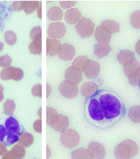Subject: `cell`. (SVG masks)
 Masks as SVG:
<instances>
[{
    "label": "cell",
    "instance_id": "obj_8",
    "mask_svg": "<svg viewBox=\"0 0 140 159\" xmlns=\"http://www.w3.org/2000/svg\"><path fill=\"white\" fill-rule=\"evenodd\" d=\"M60 91L63 96L68 98H74L78 95L79 88L77 84L70 83L68 81H64L59 87Z\"/></svg>",
    "mask_w": 140,
    "mask_h": 159
},
{
    "label": "cell",
    "instance_id": "obj_44",
    "mask_svg": "<svg viewBox=\"0 0 140 159\" xmlns=\"http://www.w3.org/2000/svg\"><path fill=\"white\" fill-rule=\"evenodd\" d=\"M135 49H136V52H137V54L140 55V40L137 43V44H136Z\"/></svg>",
    "mask_w": 140,
    "mask_h": 159
},
{
    "label": "cell",
    "instance_id": "obj_20",
    "mask_svg": "<svg viewBox=\"0 0 140 159\" xmlns=\"http://www.w3.org/2000/svg\"><path fill=\"white\" fill-rule=\"evenodd\" d=\"M120 63L123 65H126L135 60L134 53L129 50H122L117 55Z\"/></svg>",
    "mask_w": 140,
    "mask_h": 159
},
{
    "label": "cell",
    "instance_id": "obj_15",
    "mask_svg": "<svg viewBox=\"0 0 140 159\" xmlns=\"http://www.w3.org/2000/svg\"><path fill=\"white\" fill-rule=\"evenodd\" d=\"M61 43L60 40L56 39L47 38L46 40V52L50 56L57 54L61 48Z\"/></svg>",
    "mask_w": 140,
    "mask_h": 159
},
{
    "label": "cell",
    "instance_id": "obj_29",
    "mask_svg": "<svg viewBox=\"0 0 140 159\" xmlns=\"http://www.w3.org/2000/svg\"><path fill=\"white\" fill-rule=\"evenodd\" d=\"M72 158L74 159H90L92 158V157L89 153L88 150H86L85 149H78L72 152L71 154Z\"/></svg>",
    "mask_w": 140,
    "mask_h": 159
},
{
    "label": "cell",
    "instance_id": "obj_27",
    "mask_svg": "<svg viewBox=\"0 0 140 159\" xmlns=\"http://www.w3.org/2000/svg\"><path fill=\"white\" fill-rule=\"evenodd\" d=\"M40 5V4H39L38 2L25 1L23 2V9L22 10H24L27 14L32 13V12H34L35 10L37 11L38 8L39 7Z\"/></svg>",
    "mask_w": 140,
    "mask_h": 159
},
{
    "label": "cell",
    "instance_id": "obj_32",
    "mask_svg": "<svg viewBox=\"0 0 140 159\" xmlns=\"http://www.w3.org/2000/svg\"><path fill=\"white\" fill-rule=\"evenodd\" d=\"M16 109V104L13 100L8 99L4 103V112L7 115H11Z\"/></svg>",
    "mask_w": 140,
    "mask_h": 159
},
{
    "label": "cell",
    "instance_id": "obj_30",
    "mask_svg": "<svg viewBox=\"0 0 140 159\" xmlns=\"http://www.w3.org/2000/svg\"><path fill=\"white\" fill-rule=\"evenodd\" d=\"M29 52L33 54H40L42 52V42L41 40H33L29 46Z\"/></svg>",
    "mask_w": 140,
    "mask_h": 159
},
{
    "label": "cell",
    "instance_id": "obj_37",
    "mask_svg": "<svg viewBox=\"0 0 140 159\" xmlns=\"http://www.w3.org/2000/svg\"><path fill=\"white\" fill-rule=\"evenodd\" d=\"M12 59L8 55H4L0 57V67L2 68H7L11 65Z\"/></svg>",
    "mask_w": 140,
    "mask_h": 159
},
{
    "label": "cell",
    "instance_id": "obj_10",
    "mask_svg": "<svg viewBox=\"0 0 140 159\" xmlns=\"http://www.w3.org/2000/svg\"><path fill=\"white\" fill-rule=\"evenodd\" d=\"M88 152L93 158L101 159L106 156L104 147L98 142H91L88 146Z\"/></svg>",
    "mask_w": 140,
    "mask_h": 159
},
{
    "label": "cell",
    "instance_id": "obj_42",
    "mask_svg": "<svg viewBox=\"0 0 140 159\" xmlns=\"http://www.w3.org/2000/svg\"><path fill=\"white\" fill-rule=\"evenodd\" d=\"M7 152V149L5 148V144H4L2 142H0V156L4 155Z\"/></svg>",
    "mask_w": 140,
    "mask_h": 159
},
{
    "label": "cell",
    "instance_id": "obj_4",
    "mask_svg": "<svg viewBox=\"0 0 140 159\" xmlns=\"http://www.w3.org/2000/svg\"><path fill=\"white\" fill-rule=\"evenodd\" d=\"M124 73L129 77V82L133 86H137L140 81V64L136 60L124 66Z\"/></svg>",
    "mask_w": 140,
    "mask_h": 159
},
{
    "label": "cell",
    "instance_id": "obj_19",
    "mask_svg": "<svg viewBox=\"0 0 140 159\" xmlns=\"http://www.w3.org/2000/svg\"><path fill=\"white\" fill-rule=\"evenodd\" d=\"M110 46L106 43H98L95 46L94 54L99 58L104 57L111 52Z\"/></svg>",
    "mask_w": 140,
    "mask_h": 159
},
{
    "label": "cell",
    "instance_id": "obj_7",
    "mask_svg": "<svg viewBox=\"0 0 140 159\" xmlns=\"http://www.w3.org/2000/svg\"><path fill=\"white\" fill-rule=\"evenodd\" d=\"M0 77L4 81L11 80L20 81L24 77V71L20 68H13V67H7L2 69L0 73Z\"/></svg>",
    "mask_w": 140,
    "mask_h": 159
},
{
    "label": "cell",
    "instance_id": "obj_9",
    "mask_svg": "<svg viewBox=\"0 0 140 159\" xmlns=\"http://www.w3.org/2000/svg\"><path fill=\"white\" fill-rule=\"evenodd\" d=\"M66 33V27L62 22L51 24L48 28V34L53 39H60Z\"/></svg>",
    "mask_w": 140,
    "mask_h": 159
},
{
    "label": "cell",
    "instance_id": "obj_31",
    "mask_svg": "<svg viewBox=\"0 0 140 159\" xmlns=\"http://www.w3.org/2000/svg\"><path fill=\"white\" fill-rule=\"evenodd\" d=\"M129 117L132 120L133 123H140V107L136 106L131 108L129 113Z\"/></svg>",
    "mask_w": 140,
    "mask_h": 159
},
{
    "label": "cell",
    "instance_id": "obj_38",
    "mask_svg": "<svg viewBox=\"0 0 140 159\" xmlns=\"http://www.w3.org/2000/svg\"><path fill=\"white\" fill-rule=\"evenodd\" d=\"M32 94L34 96L42 98V86L40 84H37L34 86L32 89Z\"/></svg>",
    "mask_w": 140,
    "mask_h": 159
},
{
    "label": "cell",
    "instance_id": "obj_13",
    "mask_svg": "<svg viewBox=\"0 0 140 159\" xmlns=\"http://www.w3.org/2000/svg\"><path fill=\"white\" fill-rule=\"evenodd\" d=\"M101 70V66L98 62L93 60H89L86 67L84 69V73L88 79H93L97 77Z\"/></svg>",
    "mask_w": 140,
    "mask_h": 159
},
{
    "label": "cell",
    "instance_id": "obj_34",
    "mask_svg": "<svg viewBox=\"0 0 140 159\" xmlns=\"http://www.w3.org/2000/svg\"><path fill=\"white\" fill-rule=\"evenodd\" d=\"M131 23L133 27L136 29H140V11H137L131 14Z\"/></svg>",
    "mask_w": 140,
    "mask_h": 159
},
{
    "label": "cell",
    "instance_id": "obj_24",
    "mask_svg": "<svg viewBox=\"0 0 140 159\" xmlns=\"http://www.w3.org/2000/svg\"><path fill=\"white\" fill-rule=\"evenodd\" d=\"M101 26L104 27L107 31L110 33H117L120 32V24L115 21L111 20H106L102 22Z\"/></svg>",
    "mask_w": 140,
    "mask_h": 159
},
{
    "label": "cell",
    "instance_id": "obj_33",
    "mask_svg": "<svg viewBox=\"0 0 140 159\" xmlns=\"http://www.w3.org/2000/svg\"><path fill=\"white\" fill-rule=\"evenodd\" d=\"M5 40L9 46H13L17 40V37L14 32L7 31L5 33Z\"/></svg>",
    "mask_w": 140,
    "mask_h": 159
},
{
    "label": "cell",
    "instance_id": "obj_39",
    "mask_svg": "<svg viewBox=\"0 0 140 159\" xmlns=\"http://www.w3.org/2000/svg\"><path fill=\"white\" fill-rule=\"evenodd\" d=\"M76 3V1H60V6L63 9H70Z\"/></svg>",
    "mask_w": 140,
    "mask_h": 159
},
{
    "label": "cell",
    "instance_id": "obj_47",
    "mask_svg": "<svg viewBox=\"0 0 140 159\" xmlns=\"http://www.w3.org/2000/svg\"><path fill=\"white\" fill-rule=\"evenodd\" d=\"M3 47H4V44H3V43L0 42V52H1V51L3 49Z\"/></svg>",
    "mask_w": 140,
    "mask_h": 159
},
{
    "label": "cell",
    "instance_id": "obj_46",
    "mask_svg": "<svg viewBox=\"0 0 140 159\" xmlns=\"http://www.w3.org/2000/svg\"><path fill=\"white\" fill-rule=\"evenodd\" d=\"M47 88L48 89V92L47 93V95L48 96V95H50V91H51V89H50V86H49V84H47ZM47 91H48V89H47Z\"/></svg>",
    "mask_w": 140,
    "mask_h": 159
},
{
    "label": "cell",
    "instance_id": "obj_2",
    "mask_svg": "<svg viewBox=\"0 0 140 159\" xmlns=\"http://www.w3.org/2000/svg\"><path fill=\"white\" fill-rule=\"evenodd\" d=\"M138 152V146L132 140H125L116 147L115 155L117 158L129 159L133 158Z\"/></svg>",
    "mask_w": 140,
    "mask_h": 159
},
{
    "label": "cell",
    "instance_id": "obj_36",
    "mask_svg": "<svg viewBox=\"0 0 140 159\" xmlns=\"http://www.w3.org/2000/svg\"><path fill=\"white\" fill-rule=\"evenodd\" d=\"M19 134H7V139L5 142V145H11V144H15L16 142L19 141Z\"/></svg>",
    "mask_w": 140,
    "mask_h": 159
},
{
    "label": "cell",
    "instance_id": "obj_21",
    "mask_svg": "<svg viewBox=\"0 0 140 159\" xmlns=\"http://www.w3.org/2000/svg\"><path fill=\"white\" fill-rule=\"evenodd\" d=\"M98 91V87L93 81H89V82L85 83L82 85V89H81V93L84 97L90 98Z\"/></svg>",
    "mask_w": 140,
    "mask_h": 159
},
{
    "label": "cell",
    "instance_id": "obj_6",
    "mask_svg": "<svg viewBox=\"0 0 140 159\" xmlns=\"http://www.w3.org/2000/svg\"><path fill=\"white\" fill-rule=\"evenodd\" d=\"M76 29L82 38H90L94 32L95 24L89 18H82L77 23Z\"/></svg>",
    "mask_w": 140,
    "mask_h": 159
},
{
    "label": "cell",
    "instance_id": "obj_48",
    "mask_svg": "<svg viewBox=\"0 0 140 159\" xmlns=\"http://www.w3.org/2000/svg\"><path fill=\"white\" fill-rule=\"evenodd\" d=\"M41 111H42V108H40V110H39V111H38V115H39V116H40V117H42V115H41Z\"/></svg>",
    "mask_w": 140,
    "mask_h": 159
},
{
    "label": "cell",
    "instance_id": "obj_12",
    "mask_svg": "<svg viewBox=\"0 0 140 159\" xmlns=\"http://www.w3.org/2000/svg\"><path fill=\"white\" fill-rule=\"evenodd\" d=\"M65 81H68L69 82L75 84L80 83L82 80V74L80 70H77V69L74 68V67H70L66 70L65 74Z\"/></svg>",
    "mask_w": 140,
    "mask_h": 159
},
{
    "label": "cell",
    "instance_id": "obj_14",
    "mask_svg": "<svg viewBox=\"0 0 140 159\" xmlns=\"http://www.w3.org/2000/svg\"><path fill=\"white\" fill-rule=\"evenodd\" d=\"M111 34L102 26H99L95 31V38L98 43H108L110 41Z\"/></svg>",
    "mask_w": 140,
    "mask_h": 159
},
{
    "label": "cell",
    "instance_id": "obj_25",
    "mask_svg": "<svg viewBox=\"0 0 140 159\" xmlns=\"http://www.w3.org/2000/svg\"><path fill=\"white\" fill-rule=\"evenodd\" d=\"M19 143L24 148H29L33 144L34 138L32 134L28 133H23L19 136Z\"/></svg>",
    "mask_w": 140,
    "mask_h": 159
},
{
    "label": "cell",
    "instance_id": "obj_3",
    "mask_svg": "<svg viewBox=\"0 0 140 159\" xmlns=\"http://www.w3.org/2000/svg\"><path fill=\"white\" fill-rule=\"evenodd\" d=\"M87 109L89 117L91 118V120L99 123L101 122L102 125H106L102 109L98 99L91 98L87 104Z\"/></svg>",
    "mask_w": 140,
    "mask_h": 159
},
{
    "label": "cell",
    "instance_id": "obj_11",
    "mask_svg": "<svg viewBox=\"0 0 140 159\" xmlns=\"http://www.w3.org/2000/svg\"><path fill=\"white\" fill-rule=\"evenodd\" d=\"M75 54L76 52H75L74 46L68 43H65L61 46L60 50L58 53V56L61 60L69 61L73 60Z\"/></svg>",
    "mask_w": 140,
    "mask_h": 159
},
{
    "label": "cell",
    "instance_id": "obj_18",
    "mask_svg": "<svg viewBox=\"0 0 140 159\" xmlns=\"http://www.w3.org/2000/svg\"><path fill=\"white\" fill-rule=\"evenodd\" d=\"M5 128L7 130V134H19L20 130V125L17 120L14 117H10L7 118L5 122Z\"/></svg>",
    "mask_w": 140,
    "mask_h": 159
},
{
    "label": "cell",
    "instance_id": "obj_49",
    "mask_svg": "<svg viewBox=\"0 0 140 159\" xmlns=\"http://www.w3.org/2000/svg\"><path fill=\"white\" fill-rule=\"evenodd\" d=\"M139 86H140V81H139Z\"/></svg>",
    "mask_w": 140,
    "mask_h": 159
},
{
    "label": "cell",
    "instance_id": "obj_23",
    "mask_svg": "<svg viewBox=\"0 0 140 159\" xmlns=\"http://www.w3.org/2000/svg\"><path fill=\"white\" fill-rule=\"evenodd\" d=\"M63 17V12L62 10L59 7H53L50 8L48 11V18L51 21H57L62 20Z\"/></svg>",
    "mask_w": 140,
    "mask_h": 159
},
{
    "label": "cell",
    "instance_id": "obj_26",
    "mask_svg": "<svg viewBox=\"0 0 140 159\" xmlns=\"http://www.w3.org/2000/svg\"><path fill=\"white\" fill-rule=\"evenodd\" d=\"M89 59L85 56H80L76 58L73 62V67L77 70L83 71L89 62Z\"/></svg>",
    "mask_w": 140,
    "mask_h": 159
},
{
    "label": "cell",
    "instance_id": "obj_17",
    "mask_svg": "<svg viewBox=\"0 0 140 159\" xmlns=\"http://www.w3.org/2000/svg\"><path fill=\"white\" fill-rule=\"evenodd\" d=\"M25 156V150L21 144H17L14 146L11 151L4 155L3 158H22Z\"/></svg>",
    "mask_w": 140,
    "mask_h": 159
},
{
    "label": "cell",
    "instance_id": "obj_43",
    "mask_svg": "<svg viewBox=\"0 0 140 159\" xmlns=\"http://www.w3.org/2000/svg\"><path fill=\"white\" fill-rule=\"evenodd\" d=\"M3 92H4V87H2V85L0 84V102L2 101L4 98Z\"/></svg>",
    "mask_w": 140,
    "mask_h": 159
},
{
    "label": "cell",
    "instance_id": "obj_35",
    "mask_svg": "<svg viewBox=\"0 0 140 159\" xmlns=\"http://www.w3.org/2000/svg\"><path fill=\"white\" fill-rule=\"evenodd\" d=\"M30 38L33 40L42 39V30L40 26H36L30 32Z\"/></svg>",
    "mask_w": 140,
    "mask_h": 159
},
{
    "label": "cell",
    "instance_id": "obj_5",
    "mask_svg": "<svg viewBox=\"0 0 140 159\" xmlns=\"http://www.w3.org/2000/svg\"><path fill=\"white\" fill-rule=\"evenodd\" d=\"M60 141L65 147L68 148H74L78 145L80 142V136L76 130L66 129L61 134Z\"/></svg>",
    "mask_w": 140,
    "mask_h": 159
},
{
    "label": "cell",
    "instance_id": "obj_16",
    "mask_svg": "<svg viewBox=\"0 0 140 159\" xmlns=\"http://www.w3.org/2000/svg\"><path fill=\"white\" fill-rule=\"evenodd\" d=\"M82 15L81 13L76 8H70L66 11L65 15V19L70 24H74L78 23L81 19Z\"/></svg>",
    "mask_w": 140,
    "mask_h": 159
},
{
    "label": "cell",
    "instance_id": "obj_28",
    "mask_svg": "<svg viewBox=\"0 0 140 159\" xmlns=\"http://www.w3.org/2000/svg\"><path fill=\"white\" fill-rule=\"evenodd\" d=\"M58 115L57 111L55 109L47 107V109H46V122H47L48 125H52V124L55 123L58 117Z\"/></svg>",
    "mask_w": 140,
    "mask_h": 159
},
{
    "label": "cell",
    "instance_id": "obj_41",
    "mask_svg": "<svg viewBox=\"0 0 140 159\" xmlns=\"http://www.w3.org/2000/svg\"><path fill=\"white\" fill-rule=\"evenodd\" d=\"M7 130H6L5 126L0 125V142H3L6 136H7Z\"/></svg>",
    "mask_w": 140,
    "mask_h": 159
},
{
    "label": "cell",
    "instance_id": "obj_22",
    "mask_svg": "<svg viewBox=\"0 0 140 159\" xmlns=\"http://www.w3.org/2000/svg\"><path fill=\"white\" fill-rule=\"evenodd\" d=\"M68 125L69 121L68 118H67L65 116L61 115H58V117L55 121V123L52 125V126L54 128V129L60 132H62L64 131L65 130H66L67 128L68 127Z\"/></svg>",
    "mask_w": 140,
    "mask_h": 159
},
{
    "label": "cell",
    "instance_id": "obj_40",
    "mask_svg": "<svg viewBox=\"0 0 140 159\" xmlns=\"http://www.w3.org/2000/svg\"><path fill=\"white\" fill-rule=\"evenodd\" d=\"M34 130L38 133H42V120L41 119L38 120L34 123Z\"/></svg>",
    "mask_w": 140,
    "mask_h": 159
},
{
    "label": "cell",
    "instance_id": "obj_45",
    "mask_svg": "<svg viewBox=\"0 0 140 159\" xmlns=\"http://www.w3.org/2000/svg\"><path fill=\"white\" fill-rule=\"evenodd\" d=\"M38 16H39V18H42V16H41V5H40L39 7H38Z\"/></svg>",
    "mask_w": 140,
    "mask_h": 159
},
{
    "label": "cell",
    "instance_id": "obj_1",
    "mask_svg": "<svg viewBox=\"0 0 140 159\" xmlns=\"http://www.w3.org/2000/svg\"><path fill=\"white\" fill-rule=\"evenodd\" d=\"M106 126L117 123L125 115L124 103L116 94L110 92H103L98 97Z\"/></svg>",
    "mask_w": 140,
    "mask_h": 159
}]
</instances>
